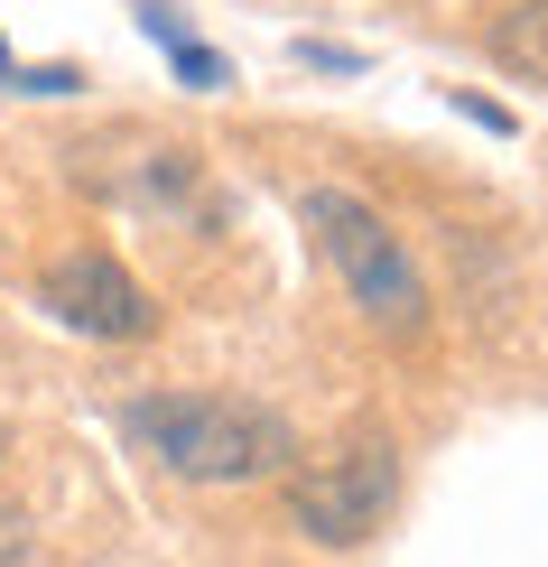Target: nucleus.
<instances>
[{
  "instance_id": "nucleus-4",
  "label": "nucleus",
  "mask_w": 548,
  "mask_h": 567,
  "mask_svg": "<svg viewBox=\"0 0 548 567\" xmlns=\"http://www.w3.org/2000/svg\"><path fill=\"white\" fill-rule=\"evenodd\" d=\"M46 307H56L75 336H103V344H131V336H149V326H158L149 289H139L112 251H65V261L46 270Z\"/></svg>"
},
{
  "instance_id": "nucleus-2",
  "label": "nucleus",
  "mask_w": 548,
  "mask_h": 567,
  "mask_svg": "<svg viewBox=\"0 0 548 567\" xmlns=\"http://www.w3.org/2000/svg\"><path fill=\"white\" fill-rule=\"evenodd\" d=\"M298 224L317 233L325 270L344 279V298L363 307L372 326L418 336V317H427V279H418V261H410V243H400V233L381 224L363 196H344V186H307V196H298Z\"/></svg>"
},
{
  "instance_id": "nucleus-8",
  "label": "nucleus",
  "mask_w": 548,
  "mask_h": 567,
  "mask_svg": "<svg viewBox=\"0 0 548 567\" xmlns=\"http://www.w3.org/2000/svg\"><path fill=\"white\" fill-rule=\"evenodd\" d=\"M29 558V522H19V512H0V567H19Z\"/></svg>"
},
{
  "instance_id": "nucleus-3",
  "label": "nucleus",
  "mask_w": 548,
  "mask_h": 567,
  "mask_svg": "<svg viewBox=\"0 0 548 567\" xmlns=\"http://www.w3.org/2000/svg\"><path fill=\"white\" fill-rule=\"evenodd\" d=\"M391 503H400V456L391 446H335L325 465L289 475V522L317 549H363L391 522Z\"/></svg>"
},
{
  "instance_id": "nucleus-1",
  "label": "nucleus",
  "mask_w": 548,
  "mask_h": 567,
  "mask_svg": "<svg viewBox=\"0 0 548 567\" xmlns=\"http://www.w3.org/2000/svg\"><path fill=\"white\" fill-rule=\"evenodd\" d=\"M131 437L186 484H260V475L289 465V429H279L260 400H224V391H149V400H131Z\"/></svg>"
},
{
  "instance_id": "nucleus-9",
  "label": "nucleus",
  "mask_w": 548,
  "mask_h": 567,
  "mask_svg": "<svg viewBox=\"0 0 548 567\" xmlns=\"http://www.w3.org/2000/svg\"><path fill=\"white\" fill-rule=\"evenodd\" d=\"M0 75H10V47H0Z\"/></svg>"
},
{
  "instance_id": "nucleus-6",
  "label": "nucleus",
  "mask_w": 548,
  "mask_h": 567,
  "mask_svg": "<svg viewBox=\"0 0 548 567\" xmlns=\"http://www.w3.org/2000/svg\"><path fill=\"white\" fill-rule=\"evenodd\" d=\"M168 65H177V84H186V93H224V84H232V65L214 56V47H196V38L168 47Z\"/></svg>"
},
{
  "instance_id": "nucleus-7",
  "label": "nucleus",
  "mask_w": 548,
  "mask_h": 567,
  "mask_svg": "<svg viewBox=\"0 0 548 567\" xmlns=\"http://www.w3.org/2000/svg\"><path fill=\"white\" fill-rule=\"evenodd\" d=\"M139 29H149L158 47H186V38H196V29H186V10H177V0H139Z\"/></svg>"
},
{
  "instance_id": "nucleus-5",
  "label": "nucleus",
  "mask_w": 548,
  "mask_h": 567,
  "mask_svg": "<svg viewBox=\"0 0 548 567\" xmlns=\"http://www.w3.org/2000/svg\"><path fill=\"white\" fill-rule=\"evenodd\" d=\"M493 65L503 75H520V84H548V0H511L503 19H493Z\"/></svg>"
}]
</instances>
